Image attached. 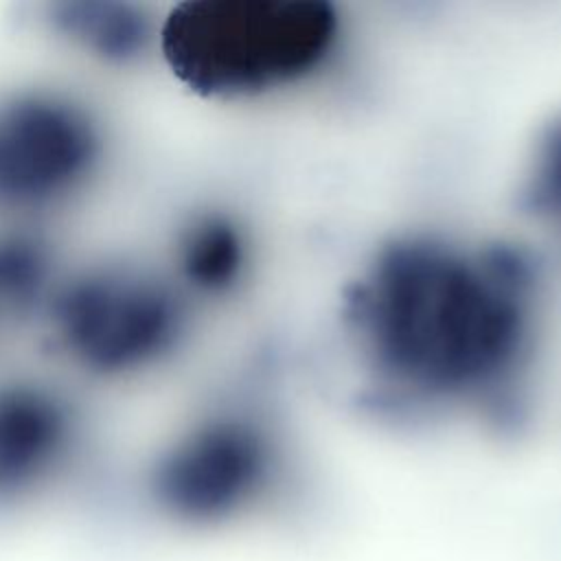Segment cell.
<instances>
[{
    "label": "cell",
    "mask_w": 561,
    "mask_h": 561,
    "mask_svg": "<svg viewBox=\"0 0 561 561\" xmlns=\"http://www.w3.org/2000/svg\"><path fill=\"white\" fill-rule=\"evenodd\" d=\"M340 33L324 0H184L162 13L158 57L193 94L243 101L316 75Z\"/></svg>",
    "instance_id": "obj_3"
},
{
    "label": "cell",
    "mask_w": 561,
    "mask_h": 561,
    "mask_svg": "<svg viewBox=\"0 0 561 561\" xmlns=\"http://www.w3.org/2000/svg\"><path fill=\"white\" fill-rule=\"evenodd\" d=\"M35 24L88 66L134 72L158 57L162 13L131 0H50Z\"/></svg>",
    "instance_id": "obj_7"
},
{
    "label": "cell",
    "mask_w": 561,
    "mask_h": 561,
    "mask_svg": "<svg viewBox=\"0 0 561 561\" xmlns=\"http://www.w3.org/2000/svg\"><path fill=\"white\" fill-rule=\"evenodd\" d=\"M114 147L107 114L79 88H0V224L50 228L101 188Z\"/></svg>",
    "instance_id": "obj_4"
},
{
    "label": "cell",
    "mask_w": 561,
    "mask_h": 561,
    "mask_svg": "<svg viewBox=\"0 0 561 561\" xmlns=\"http://www.w3.org/2000/svg\"><path fill=\"white\" fill-rule=\"evenodd\" d=\"M35 324L46 351L92 383H136L184 346L191 300L164 265L105 254L66 265Z\"/></svg>",
    "instance_id": "obj_2"
},
{
    "label": "cell",
    "mask_w": 561,
    "mask_h": 561,
    "mask_svg": "<svg viewBox=\"0 0 561 561\" xmlns=\"http://www.w3.org/2000/svg\"><path fill=\"white\" fill-rule=\"evenodd\" d=\"M524 202L537 215L561 219V118L543 131L535 147Z\"/></svg>",
    "instance_id": "obj_10"
},
{
    "label": "cell",
    "mask_w": 561,
    "mask_h": 561,
    "mask_svg": "<svg viewBox=\"0 0 561 561\" xmlns=\"http://www.w3.org/2000/svg\"><path fill=\"white\" fill-rule=\"evenodd\" d=\"M535 300V265L522 250L414 234L373 256L344 311L379 383L447 403L508 392L533 348Z\"/></svg>",
    "instance_id": "obj_1"
},
{
    "label": "cell",
    "mask_w": 561,
    "mask_h": 561,
    "mask_svg": "<svg viewBox=\"0 0 561 561\" xmlns=\"http://www.w3.org/2000/svg\"><path fill=\"white\" fill-rule=\"evenodd\" d=\"M280 449L270 430L243 412L204 414L153 454L145 491L173 524L213 528L261 508L278 489Z\"/></svg>",
    "instance_id": "obj_5"
},
{
    "label": "cell",
    "mask_w": 561,
    "mask_h": 561,
    "mask_svg": "<svg viewBox=\"0 0 561 561\" xmlns=\"http://www.w3.org/2000/svg\"><path fill=\"white\" fill-rule=\"evenodd\" d=\"M64 270L50 228L0 224V322H35Z\"/></svg>",
    "instance_id": "obj_9"
},
{
    "label": "cell",
    "mask_w": 561,
    "mask_h": 561,
    "mask_svg": "<svg viewBox=\"0 0 561 561\" xmlns=\"http://www.w3.org/2000/svg\"><path fill=\"white\" fill-rule=\"evenodd\" d=\"M250 241L241 221L221 208H197L171 232L164 270L193 298H226L248 274Z\"/></svg>",
    "instance_id": "obj_8"
},
{
    "label": "cell",
    "mask_w": 561,
    "mask_h": 561,
    "mask_svg": "<svg viewBox=\"0 0 561 561\" xmlns=\"http://www.w3.org/2000/svg\"><path fill=\"white\" fill-rule=\"evenodd\" d=\"M83 440L85 414L66 386L37 375L0 377V511L55 486Z\"/></svg>",
    "instance_id": "obj_6"
}]
</instances>
